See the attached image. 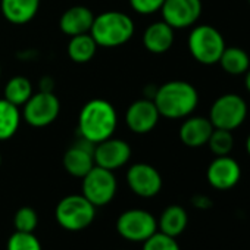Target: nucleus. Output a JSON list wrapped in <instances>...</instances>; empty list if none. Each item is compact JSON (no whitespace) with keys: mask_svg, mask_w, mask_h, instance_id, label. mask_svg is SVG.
Masks as SVG:
<instances>
[{"mask_svg":"<svg viewBox=\"0 0 250 250\" xmlns=\"http://www.w3.org/2000/svg\"><path fill=\"white\" fill-rule=\"evenodd\" d=\"M244 87H246L247 93L250 94V68H249L247 72L244 74Z\"/></svg>","mask_w":250,"mask_h":250,"instance_id":"nucleus-32","label":"nucleus"},{"mask_svg":"<svg viewBox=\"0 0 250 250\" xmlns=\"http://www.w3.org/2000/svg\"><path fill=\"white\" fill-rule=\"evenodd\" d=\"M81 194L96 208L110 203L118 190V181L113 171L94 165L83 178Z\"/></svg>","mask_w":250,"mask_h":250,"instance_id":"nucleus-7","label":"nucleus"},{"mask_svg":"<svg viewBox=\"0 0 250 250\" xmlns=\"http://www.w3.org/2000/svg\"><path fill=\"white\" fill-rule=\"evenodd\" d=\"M143 250H181V247L175 237L156 231L146 241H143Z\"/></svg>","mask_w":250,"mask_h":250,"instance_id":"nucleus-28","label":"nucleus"},{"mask_svg":"<svg viewBox=\"0 0 250 250\" xmlns=\"http://www.w3.org/2000/svg\"><path fill=\"white\" fill-rule=\"evenodd\" d=\"M128 2L136 14L149 17L156 12H161V8L165 0H128Z\"/></svg>","mask_w":250,"mask_h":250,"instance_id":"nucleus-29","label":"nucleus"},{"mask_svg":"<svg viewBox=\"0 0 250 250\" xmlns=\"http://www.w3.org/2000/svg\"><path fill=\"white\" fill-rule=\"evenodd\" d=\"M0 78H2V65H0Z\"/></svg>","mask_w":250,"mask_h":250,"instance_id":"nucleus-34","label":"nucleus"},{"mask_svg":"<svg viewBox=\"0 0 250 250\" xmlns=\"http://www.w3.org/2000/svg\"><path fill=\"white\" fill-rule=\"evenodd\" d=\"M94 145L80 139L75 142L63 155L65 171L75 178H83L96 164H94Z\"/></svg>","mask_w":250,"mask_h":250,"instance_id":"nucleus-15","label":"nucleus"},{"mask_svg":"<svg viewBox=\"0 0 250 250\" xmlns=\"http://www.w3.org/2000/svg\"><path fill=\"white\" fill-rule=\"evenodd\" d=\"M22 112L20 106L11 103L5 97L0 99V142L12 139L21 125Z\"/></svg>","mask_w":250,"mask_h":250,"instance_id":"nucleus-21","label":"nucleus"},{"mask_svg":"<svg viewBox=\"0 0 250 250\" xmlns=\"http://www.w3.org/2000/svg\"><path fill=\"white\" fill-rule=\"evenodd\" d=\"M118 234L134 243H143L158 231V219L145 209H128L116 219Z\"/></svg>","mask_w":250,"mask_h":250,"instance_id":"nucleus-9","label":"nucleus"},{"mask_svg":"<svg viewBox=\"0 0 250 250\" xmlns=\"http://www.w3.org/2000/svg\"><path fill=\"white\" fill-rule=\"evenodd\" d=\"M191 205H193L196 209H199V210H208V209L212 208L213 202H212L210 197H208V196H205V194H194V196L191 197Z\"/></svg>","mask_w":250,"mask_h":250,"instance_id":"nucleus-30","label":"nucleus"},{"mask_svg":"<svg viewBox=\"0 0 250 250\" xmlns=\"http://www.w3.org/2000/svg\"><path fill=\"white\" fill-rule=\"evenodd\" d=\"M40 9V0H0L3 18L12 25L31 22Z\"/></svg>","mask_w":250,"mask_h":250,"instance_id":"nucleus-19","label":"nucleus"},{"mask_svg":"<svg viewBox=\"0 0 250 250\" xmlns=\"http://www.w3.org/2000/svg\"><path fill=\"white\" fill-rule=\"evenodd\" d=\"M208 146L215 156H228L234 149V136L232 131L213 128Z\"/></svg>","mask_w":250,"mask_h":250,"instance_id":"nucleus-25","label":"nucleus"},{"mask_svg":"<svg viewBox=\"0 0 250 250\" xmlns=\"http://www.w3.org/2000/svg\"><path fill=\"white\" fill-rule=\"evenodd\" d=\"M55 90V81L52 77L46 75L40 80V91H53Z\"/></svg>","mask_w":250,"mask_h":250,"instance_id":"nucleus-31","label":"nucleus"},{"mask_svg":"<svg viewBox=\"0 0 250 250\" xmlns=\"http://www.w3.org/2000/svg\"><path fill=\"white\" fill-rule=\"evenodd\" d=\"M212 131H213V125L209 121V118L200 115H190L184 118L178 136L184 146L197 149L208 145Z\"/></svg>","mask_w":250,"mask_h":250,"instance_id":"nucleus-16","label":"nucleus"},{"mask_svg":"<svg viewBox=\"0 0 250 250\" xmlns=\"http://www.w3.org/2000/svg\"><path fill=\"white\" fill-rule=\"evenodd\" d=\"M93 21H94V14L91 9L83 5H75V6L68 8L61 15L59 28L65 36L74 37L78 34L90 33Z\"/></svg>","mask_w":250,"mask_h":250,"instance_id":"nucleus-18","label":"nucleus"},{"mask_svg":"<svg viewBox=\"0 0 250 250\" xmlns=\"http://www.w3.org/2000/svg\"><path fill=\"white\" fill-rule=\"evenodd\" d=\"M159 119L161 113L155 102L149 97H143L133 102L124 115V121L128 130L139 136L152 133L158 127Z\"/></svg>","mask_w":250,"mask_h":250,"instance_id":"nucleus-11","label":"nucleus"},{"mask_svg":"<svg viewBox=\"0 0 250 250\" xmlns=\"http://www.w3.org/2000/svg\"><path fill=\"white\" fill-rule=\"evenodd\" d=\"M61 113V100L53 91H37L22 106V118L34 128L53 124Z\"/></svg>","mask_w":250,"mask_h":250,"instance_id":"nucleus-8","label":"nucleus"},{"mask_svg":"<svg viewBox=\"0 0 250 250\" xmlns=\"http://www.w3.org/2000/svg\"><path fill=\"white\" fill-rule=\"evenodd\" d=\"M247 113L249 107L243 96L237 93H225L212 103L208 118L213 128L234 131L244 124Z\"/></svg>","mask_w":250,"mask_h":250,"instance_id":"nucleus-6","label":"nucleus"},{"mask_svg":"<svg viewBox=\"0 0 250 250\" xmlns=\"http://www.w3.org/2000/svg\"><path fill=\"white\" fill-rule=\"evenodd\" d=\"M246 150H247V155L250 156V134H249V137L246 140Z\"/></svg>","mask_w":250,"mask_h":250,"instance_id":"nucleus-33","label":"nucleus"},{"mask_svg":"<svg viewBox=\"0 0 250 250\" xmlns=\"http://www.w3.org/2000/svg\"><path fill=\"white\" fill-rule=\"evenodd\" d=\"M0 165H2V155H0Z\"/></svg>","mask_w":250,"mask_h":250,"instance_id":"nucleus-35","label":"nucleus"},{"mask_svg":"<svg viewBox=\"0 0 250 250\" xmlns=\"http://www.w3.org/2000/svg\"><path fill=\"white\" fill-rule=\"evenodd\" d=\"M118 128V112L106 99H91L78 113V136L93 145L113 137Z\"/></svg>","mask_w":250,"mask_h":250,"instance_id":"nucleus-1","label":"nucleus"},{"mask_svg":"<svg viewBox=\"0 0 250 250\" xmlns=\"http://www.w3.org/2000/svg\"><path fill=\"white\" fill-rule=\"evenodd\" d=\"M187 224H188L187 210L180 205H169L162 210L158 219V231L177 238L186 231Z\"/></svg>","mask_w":250,"mask_h":250,"instance_id":"nucleus-20","label":"nucleus"},{"mask_svg":"<svg viewBox=\"0 0 250 250\" xmlns=\"http://www.w3.org/2000/svg\"><path fill=\"white\" fill-rule=\"evenodd\" d=\"M175 40V30L168 25L164 20L155 21L143 33L142 42L147 52L153 55H164L167 53Z\"/></svg>","mask_w":250,"mask_h":250,"instance_id":"nucleus-17","label":"nucleus"},{"mask_svg":"<svg viewBox=\"0 0 250 250\" xmlns=\"http://www.w3.org/2000/svg\"><path fill=\"white\" fill-rule=\"evenodd\" d=\"M96 209L83 194H69L58 202L55 219L66 231H81L91 225L96 218Z\"/></svg>","mask_w":250,"mask_h":250,"instance_id":"nucleus-5","label":"nucleus"},{"mask_svg":"<svg viewBox=\"0 0 250 250\" xmlns=\"http://www.w3.org/2000/svg\"><path fill=\"white\" fill-rule=\"evenodd\" d=\"M33 83L24 75H15L8 80L3 88V97L17 106H24L25 102L33 96Z\"/></svg>","mask_w":250,"mask_h":250,"instance_id":"nucleus-24","label":"nucleus"},{"mask_svg":"<svg viewBox=\"0 0 250 250\" xmlns=\"http://www.w3.org/2000/svg\"><path fill=\"white\" fill-rule=\"evenodd\" d=\"M6 250H43V247L34 232L15 231L8 240Z\"/></svg>","mask_w":250,"mask_h":250,"instance_id":"nucleus-26","label":"nucleus"},{"mask_svg":"<svg viewBox=\"0 0 250 250\" xmlns=\"http://www.w3.org/2000/svg\"><path fill=\"white\" fill-rule=\"evenodd\" d=\"M187 47L196 62L210 66L219 62L227 44L218 28L209 24H200L193 25L187 39Z\"/></svg>","mask_w":250,"mask_h":250,"instance_id":"nucleus-4","label":"nucleus"},{"mask_svg":"<svg viewBox=\"0 0 250 250\" xmlns=\"http://www.w3.org/2000/svg\"><path fill=\"white\" fill-rule=\"evenodd\" d=\"M206 178L210 187H213L215 190H231L238 184L241 178V167L229 155L215 156V159L208 167Z\"/></svg>","mask_w":250,"mask_h":250,"instance_id":"nucleus-14","label":"nucleus"},{"mask_svg":"<svg viewBox=\"0 0 250 250\" xmlns=\"http://www.w3.org/2000/svg\"><path fill=\"white\" fill-rule=\"evenodd\" d=\"M152 100L155 102L161 118L184 119L196 110L199 104V91L188 81L172 80L159 85Z\"/></svg>","mask_w":250,"mask_h":250,"instance_id":"nucleus-2","label":"nucleus"},{"mask_svg":"<svg viewBox=\"0 0 250 250\" xmlns=\"http://www.w3.org/2000/svg\"><path fill=\"white\" fill-rule=\"evenodd\" d=\"M136 33L134 20L121 11H106L94 15L90 36L99 47L113 49L128 43Z\"/></svg>","mask_w":250,"mask_h":250,"instance_id":"nucleus-3","label":"nucleus"},{"mask_svg":"<svg viewBox=\"0 0 250 250\" xmlns=\"http://www.w3.org/2000/svg\"><path fill=\"white\" fill-rule=\"evenodd\" d=\"M202 0H165L161 15L174 30H184L196 25L202 17Z\"/></svg>","mask_w":250,"mask_h":250,"instance_id":"nucleus-12","label":"nucleus"},{"mask_svg":"<svg viewBox=\"0 0 250 250\" xmlns=\"http://www.w3.org/2000/svg\"><path fill=\"white\" fill-rule=\"evenodd\" d=\"M247 2H249V5H250V0H247Z\"/></svg>","mask_w":250,"mask_h":250,"instance_id":"nucleus-36","label":"nucleus"},{"mask_svg":"<svg viewBox=\"0 0 250 250\" xmlns=\"http://www.w3.org/2000/svg\"><path fill=\"white\" fill-rule=\"evenodd\" d=\"M128 188L139 197L152 199L162 190L164 181L161 172L150 164H133L125 174Z\"/></svg>","mask_w":250,"mask_h":250,"instance_id":"nucleus-10","label":"nucleus"},{"mask_svg":"<svg viewBox=\"0 0 250 250\" xmlns=\"http://www.w3.org/2000/svg\"><path fill=\"white\" fill-rule=\"evenodd\" d=\"M97 49L99 46L94 42V39L90 36V33H85L69 37L66 53L74 63H88L96 56Z\"/></svg>","mask_w":250,"mask_h":250,"instance_id":"nucleus-22","label":"nucleus"},{"mask_svg":"<svg viewBox=\"0 0 250 250\" xmlns=\"http://www.w3.org/2000/svg\"><path fill=\"white\" fill-rule=\"evenodd\" d=\"M94 164L109 171L125 167L133 155L131 146L122 139H107L94 145Z\"/></svg>","mask_w":250,"mask_h":250,"instance_id":"nucleus-13","label":"nucleus"},{"mask_svg":"<svg viewBox=\"0 0 250 250\" xmlns=\"http://www.w3.org/2000/svg\"><path fill=\"white\" fill-rule=\"evenodd\" d=\"M14 225L17 231L22 232H34L39 225V215L34 208L22 206L14 215Z\"/></svg>","mask_w":250,"mask_h":250,"instance_id":"nucleus-27","label":"nucleus"},{"mask_svg":"<svg viewBox=\"0 0 250 250\" xmlns=\"http://www.w3.org/2000/svg\"><path fill=\"white\" fill-rule=\"evenodd\" d=\"M221 68L232 77H240L247 72L250 68V56L249 53L237 46H227L219 58Z\"/></svg>","mask_w":250,"mask_h":250,"instance_id":"nucleus-23","label":"nucleus"}]
</instances>
